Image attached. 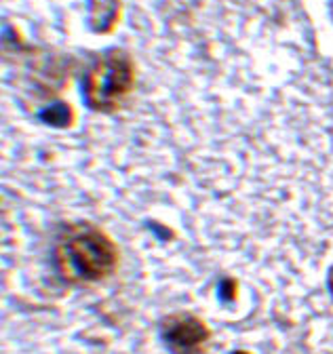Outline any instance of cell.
Returning a JSON list of instances; mask_svg holds the SVG:
<instances>
[{
	"label": "cell",
	"instance_id": "cell-1",
	"mask_svg": "<svg viewBox=\"0 0 333 354\" xmlns=\"http://www.w3.org/2000/svg\"><path fill=\"white\" fill-rule=\"evenodd\" d=\"M55 259L68 283L91 285L116 274L120 251L102 228L78 224L61 234L55 247Z\"/></svg>",
	"mask_w": 333,
	"mask_h": 354
},
{
	"label": "cell",
	"instance_id": "cell-2",
	"mask_svg": "<svg viewBox=\"0 0 333 354\" xmlns=\"http://www.w3.org/2000/svg\"><path fill=\"white\" fill-rule=\"evenodd\" d=\"M135 86V64L122 49L104 53L87 78V104L97 112H114Z\"/></svg>",
	"mask_w": 333,
	"mask_h": 354
},
{
	"label": "cell",
	"instance_id": "cell-3",
	"mask_svg": "<svg viewBox=\"0 0 333 354\" xmlns=\"http://www.w3.org/2000/svg\"><path fill=\"white\" fill-rule=\"evenodd\" d=\"M160 339L171 354H204L211 329L192 313H173L160 323Z\"/></svg>",
	"mask_w": 333,
	"mask_h": 354
},
{
	"label": "cell",
	"instance_id": "cell-4",
	"mask_svg": "<svg viewBox=\"0 0 333 354\" xmlns=\"http://www.w3.org/2000/svg\"><path fill=\"white\" fill-rule=\"evenodd\" d=\"M43 120L49 122V124H53V127H70L74 122V112L70 110V106L59 104V106L49 108L43 114Z\"/></svg>",
	"mask_w": 333,
	"mask_h": 354
},
{
	"label": "cell",
	"instance_id": "cell-5",
	"mask_svg": "<svg viewBox=\"0 0 333 354\" xmlns=\"http://www.w3.org/2000/svg\"><path fill=\"white\" fill-rule=\"evenodd\" d=\"M220 293H222L224 297H228V293H230V297L234 299L236 293H238V283H236L234 279H226V281L222 283V287H220Z\"/></svg>",
	"mask_w": 333,
	"mask_h": 354
},
{
	"label": "cell",
	"instance_id": "cell-6",
	"mask_svg": "<svg viewBox=\"0 0 333 354\" xmlns=\"http://www.w3.org/2000/svg\"><path fill=\"white\" fill-rule=\"evenodd\" d=\"M327 283H329V291H331V295H333V266L329 268V277H327Z\"/></svg>",
	"mask_w": 333,
	"mask_h": 354
},
{
	"label": "cell",
	"instance_id": "cell-7",
	"mask_svg": "<svg viewBox=\"0 0 333 354\" xmlns=\"http://www.w3.org/2000/svg\"><path fill=\"white\" fill-rule=\"evenodd\" d=\"M232 354H251V352H247V350H234Z\"/></svg>",
	"mask_w": 333,
	"mask_h": 354
}]
</instances>
